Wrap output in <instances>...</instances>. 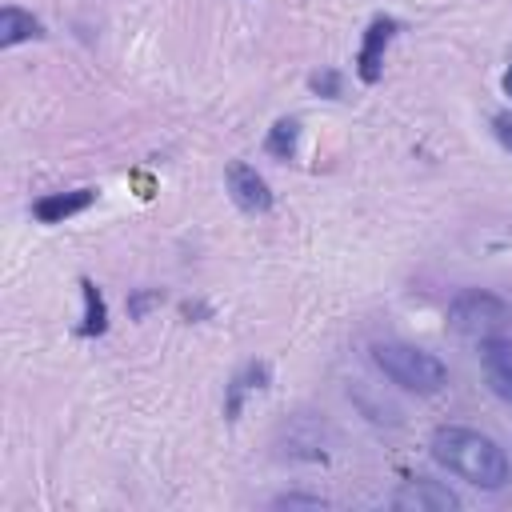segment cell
Returning <instances> with one entry per match:
<instances>
[{"label":"cell","instance_id":"9","mask_svg":"<svg viewBox=\"0 0 512 512\" xmlns=\"http://www.w3.org/2000/svg\"><path fill=\"white\" fill-rule=\"evenodd\" d=\"M36 36H44V24L32 12L16 8V4H4L0 8V48L24 44V40H36Z\"/></svg>","mask_w":512,"mask_h":512},{"label":"cell","instance_id":"17","mask_svg":"<svg viewBox=\"0 0 512 512\" xmlns=\"http://www.w3.org/2000/svg\"><path fill=\"white\" fill-rule=\"evenodd\" d=\"M500 84H504V92H508V96H512V68H508V72H504V80H500Z\"/></svg>","mask_w":512,"mask_h":512},{"label":"cell","instance_id":"1","mask_svg":"<svg viewBox=\"0 0 512 512\" xmlns=\"http://www.w3.org/2000/svg\"><path fill=\"white\" fill-rule=\"evenodd\" d=\"M428 452H432V460H436L440 468H448L452 476H460V480H468L472 488H484V492L504 488L508 476H512L508 452H504L492 436H484V432H476V428L444 424V428L432 432Z\"/></svg>","mask_w":512,"mask_h":512},{"label":"cell","instance_id":"10","mask_svg":"<svg viewBox=\"0 0 512 512\" xmlns=\"http://www.w3.org/2000/svg\"><path fill=\"white\" fill-rule=\"evenodd\" d=\"M80 288H84V324H80V336H100L104 328H108V308H104V296H100V288L84 276L80 280Z\"/></svg>","mask_w":512,"mask_h":512},{"label":"cell","instance_id":"3","mask_svg":"<svg viewBox=\"0 0 512 512\" xmlns=\"http://www.w3.org/2000/svg\"><path fill=\"white\" fill-rule=\"evenodd\" d=\"M448 328L464 340H488L496 332H504L512 324V304L496 292H484V288H464L452 296L448 304Z\"/></svg>","mask_w":512,"mask_h":512},{"label":"cell","instance_id":"5","mask_svg":"<svg viewBox=\"0 0 512 512\" xmlns=\"http://www.w3.org/2000/svg\"><path fill=\"white\" fill-rule=\"evenodd\" d=\"M224 180H228V192H232L236 208H244V212H268V208H272L268 180H264L252 164L232 160V164H228V172H224Z\"/></svg>","mask_w":512,"mask_h":512},{"label":"cell","instance_id":"11","mask_svg":"<svg viewBox=\"0 0 512 512\" xmlns=\"http://www.w3.org/2000/svg\"><path fill=\"white\" fill-rule=\"evenodd\" d=\"M264 380H268V364H248L232 384H228V400H224V412L236 420V412H240V400L252 392V388H264Z\"/></svg>","mask_w":512,"mask_h":512},{"label":"cell","instance_id":"12","mask_svg":"<svg viewBox=\"0 0 512 512\" xmlns=\"http://www.w3.org/2000/svg\"><path fill=\"white\" fill-rule=\"evenodd\" d=\"M296 144H300V120H276L264 148L276 156V160H292L296 156Z\"/></svg>","mask_w":512,"mask_h":512},{"label":"cell","instance_id":"14","mask_svg":"<svg viewBox=\"0 0 512 512\" xmlns=\"http://www.w3.org/2000/svg\"><path fill=\"white\" fill-rule=\"evenodd\" d=\"M152 304H160V288H148V292H136L132 300H128V312H132V320H140Z\"/></svg>","mask_w":512,"mask_h":512},{"label":"cell","instance_id":"13","mask_svg":"<svg viewBox=\"0 0 512 512\" xmlns=\"http://www.w3.org/2000/svg\"><path fill=\"white\" fill-rule=\"evenodd\" d=\"M276 508H324V496H304V492H284L272 500Z\"/></svg>","mask_w":512,"mask_h":512},{"label":"cell","instance_id":"15","mask_svg":"<svg viewBox=\"0 0 512 512\" xmlns=\"http://www.w3.org/2000/svg\"><path fill=\"white\" fill-rule=\"evenodd\" d=\"M492 128H496V140L512 152V112H500V116L492 120Z\"/></svg>","mask_w":512,"mask_h":512},{"label":"cell","instance_id":"2","mask_svg":"<svg viewBox=\"0 0 512 512\" xmlns=\"http://www.w3.org/2000/svg\"><path fill=\"white\" fill-rule=\"evenodd\" d=\"M372 364L404 392H416V396H436L444 384H448V368L436 352L428 348H416V344H404V340H384V344H372Z\"/></svg>","mask_w":512,"mask_h":512},{"label":"cell","instance_id":"16","mask_svg":"<svg viewBox=\"0 0 512 512\" xmlns=\"http://www.w3.org/2000/svg\"><path fill=\"white\" fill-rule=\"evenodd\" d=\"M312 88H316V92H324V96H340V76H336V72L312 76Z\"/></svg>","mask_w":512,"mask_h":512},{"label":"cell","instance_id":"8","mask_svg":"<svg viewBox=\"0 0 512 512\" xmlns=\"http://www.w3.org/2000/svg\"><path fill=\"white\" fill-rule=\"evenodd\" d=\"M96 200V188H72V192H52V196H40L32 204V216L40 224H64L68 216L84 212L88 204Z\"/></svg>","mask_w":512,"mask_h":512},{"label":"cell","instance_id":"7","mask_svg":"<svg viewBox=\"0 0 512 512\" xmlns=\"http://www.w3.org/2000/svg\"><path fill=\"white\" fill-rule=\"evenodd\" d=\"M396 20H372L368 24V32H364V44H360V52H356V72H360V80L364 84H376L380 80V64H384V48L392 44V36H396Z\"/></svg>","mask_w":512,"mask_h":512},{"label":"cell","instance_id":"6","mask_svg":"<svg viewBox=\"0 0 512 512\" xmlns=\"http://www.w3.org/2000/svg\"><path fill=\"white\" fill-rule=\"evenodd\" d=\"M480 368H484L488 388L504 404H512V340H500V336L480 340Z\"/></svg>","mask_w":512,"mask_h":512},{"label":"cell","instance_id":"4","mask_svg":"<svg viewBox=\"0 0 512 512\" xmlns=\"http://www.w3.org/2000/svg\"><path fill=\"white\" fill-rule=\"evenodd\" d=\"M392 508L396 512H452V508H460V496L448 484L420 476V480H404L392 492Z\"/></svg>","mask_w":512,"mask_h":512}]
</instances>
